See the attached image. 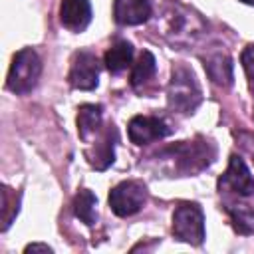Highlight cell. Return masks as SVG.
<instances>
[{
	"mask_svg": "<svg viewBox=\"0 0 254 254\" xmlns=\"http://www.w3.org/2000/svg\"><path fill=\"white\" fill-rule=\"evenodd\" d=\"M159 34L175 48H190L194 46L206 32V22L198 12L185 6L179 0H167L163 4L159 22Z\"/></svg>",
	"mask_w": 254,
	"mask_h": 254,
	"instance_id": "cell-1",
	"label": "cell"
},
{
	"mask_svg": "<svg viewBox=\"0 0 254 254\" xmlns=\"http://www.w3.org/2000/svg\"><path fill=\"white\" fill-rule=\"evenodd\" d=\"M157 159H163L167 163L175 165V171L181 173H198L204 167H208L214 159V147L204 141H181L177 145H171L157 153Z\"/></svg>",
	"mask_w": 254,
	"mask_h": 254,
	"instance_id": "cell-2",
	"label": "cell"
},
{
	"mask_svg": "<svg viewBox=\"0 0 254 254\" xmlns=\"http://www.w3.org/2000/svg\"><path fill=\"white\" fill-rule=\"evenodd\" d=\"M167 99H169V107L183 115L192 113L200 105V101H202L200 85H198L194 73L187 65L177 64L173 67L171 81L167 87Z\"/></svg>",
	"mask_w": 254,
	"mask_h": 254,
	"instance_id": "cell-3",
	"label": "cell"
},
{
	"mask_svg": "<svg viewBox=\"0 0 254 254\" xmlns=\"http://www.w3.org/2000/svg\"><path fill=\"white\" fill-rule=\"evenodd\" d=\"M40 73H42L40 56L36 54V50L24 48V50L16 52V56L12 58L8 79H6V87L10 91L18 93V95L30 93L38 85Z\"/></svg>",
	"mask_w": 254,
	"mask_h": 254,
	"instance_id": "cell-4",
	"label": "cell"
},
{
	"mask_svg": "<svg viewBox=\"0 0 254 254\" xmlns=\"http://www.w3.org/2000/svg\"><path fill=\"white\" fill-rule=\"evenodd\" d=\"M173 236L181 242L200 246L204 240V214L196 202H179L173 212Z\"/></svg>",
	"mask_w": 254,
	"mask_h": 254,
	"instance_id": "cell-5",
	"label": "cell"
},
{
	"mask_svg": "<svg viewBox=\"0 0 254 254\" xmlns=\"http://www.w3.org/2000/svg\"><path fill=\"white\" fill-rule=\"evenodd\" d=\"M145 202H147V189L139 181H123L115 185L109 192V206L121 218L139 212Z\"/></svg>",
	"mask_w": 254,
	"mask_h": 254,
	"instance_id": "cell-6",
	"label": "cell"
},
{
	"mask_svg": "<svg viewBox=\"0 0 254 254\" xmlns=\"http://www.w3.org/2000/svg\"><path fill=\"white\" fill-rule=\"evenodd\" d=\"M97 79H99L97 56L93 52H87V50L75 52L71 58L69 73H67L69 85L75 89H81V91H89L97 85Z\"/></svg>",
	"mask_w": 254,
	"mask_h": 254,
	"instance_id": "cell-7",
	"label": "cell"
},
{
	"mask_svg": "<svg viewBox=\"0 0 254 254\" xmlns=\"http://www.w3.org/2000/svg\"><path fill=\"white\" fill-rule=\"evenodd\" d=\"M220 190L228 189L230 192H236L238 196H252L254 194V177L250 173V169L246 167V163L242 161V157L232 155L228 161V167L224 171V175L218 181Z\"/></svg>",
	"mask_w": 254,
	"mask_h": 254,
	"instance_id": "cell-8",
	"label": "cell"
},
{
	"mask_svg": "<svg viewBox=\"0 0 254 254\" xmlns=\"http://www.w3.org/2000/svg\"><path fill=\"white\" fill-rule=\"evenodd\" d=\"M127 133H129L131 143L141 147V145H147V143H153V141H159V139L167 137L171 133V127L159 117L137 115L129 121Z\"/></svg>",
	"mask_w": 254,
	"mask_h": 254,
	"instance_id": "cell-9",
	"label": "cell"
},
{
	"mask_svg": "<svg viewBox=\"0 0 254 254\" xmlns=\"http://www.w3.org/2000/svg\"><path fill=\"white\" fill-rule=\"evenodd\" d=\"M60 22L69 32H83L91 22L89 0H62Z\"/></svg>",
	"mask_w": 254,
	"mask_h": 254,
	"instance_id": "cell-10",
	"label": "cell"
},
{
	"mask_svg": "<svg viewBox=\"0 0 254 254\" xmlns=\"http://www.w3.org/2000/svg\"><path fill=\"white\" fill-rule=\"evenodd\" d=\"M151 2L149 0H115L113 16L123 26H139L151 18Z\"/></svg>",
	"mask_w": 254,
	"mask_h": 254,
	"instance_id": "cell-11",
	"label": "cell"
},
{
	"mask_svg": "<svg viewBox=\"0 0 254 254\" xmlns=\"http://www.w3.org/2000/svg\"><path fill=\"white\" fill-rule=\"evenodd\" d=\"M204 69H206V75L212 79V83L220 85V87H228L232 85V79H234V73H232V60L228 54L224 52H214V54H208L204 58Z\"/></svg>",
	"mask_w": 254,
	"mask_h": 254,
	"instance_id": "cell-12",
	"label": "cell"
},
{
	"mask_svg": "<svg viewBox=\"0 0 254 254\" xmlns=\"http://www.w3.org/2000/svg\"><path fill=\"white\" fill-rule=\"evenodd\" d=\"M131 60H133V46L127 40H117L113 46L107 48L105 58H103L105 67L111 73H119V71L127 69V65L131 64Z\"/></svg>",
	"mask_w": 254,
	"mask_h": 254,
	"instance_id": "cell-13",
	"label": "cell"
},
{
	"mask_svg": "<svg viewBox=\"0 0 254 254\" xmlns=\"http://www.w3.org/2000/svg\"><path fill=\"white\" fill-rule=\"evenodd\" d=\"M99 125H101V105H95V103L81 105L79 113H77V133H79V139L87 141L89 135H93Z\"/></svg>",
	"mask_w": 254,
	"mask_h": 254,
	"instance_id": "cell-14",
	"label": "cell"
},
{
	"mask_svg": "<svg viewBox=\"0 0 254 254\" xmlns=\"http://www.w3.org/2000/svg\"><path fill=\"white\" fill-rule=\"evenodd\" d=\"M157 71V60L155 56L149 52V50H143L139 60L133 64V69H131V87L139 89L141 85L149 83L151 77L155 75Z\"/></svg>",
	"mask_w": 254,
	"mask_h": 254,
	"instance_id": "cell-15",
	"label": "cell"
},
{
	"mask_svg": "<svg viewBox=\"0 0 254 254\" xmlns=\"http://www.w3.org/2000/svg\"><path fill=\"white\" fill-rule=\"evenodd\" d=\"M115 141H117V131H115L113 125H109V129L105 131L103 141L97 145L95 153L87 155V157H89V163H91L95 169L103 171V169H107V167L113 163V147H115Z\"/></svg>",
	"mask_w": 254,
	"mask_h": 254,
	"instance_id": "cell-16",
	"label": "cell"
},
{
	"mask_svg": "<svg viewBox=\"0 0 254 254\" xmlns=\"http://www.w3.org/2000/svg\"><path fill=\"white\" fill-rule=\"evenodd\" d=\"M226 210H228L234 232L244 234V236L254 234V208H250L248 204H242V202H232V204H228Z\"/></svg>",
	"mask_w": 254,
	"mask_h": 254,
	"instance_id": "cell-17",
	"label": "cell"
},
{
	"mask_svg": "<svg viewBox=\"0 0 254 254\" xmlns=\"http://www.w3.org/2000/svg\"><path fill=\"white\" fill-rule=\"evenodd\" d=\"M95 204H97L95 194H93L91 190H87V189H81V190L75 194V198H73V212H75V216H77L81 222H85V224L91 226V224H95V220H97Z\"/></svg>",
	"mask_w": 254,
	"mask_h": 254,
	"instance_id": "cell-18",
	"label": "cell"
},
{
	"mask_svg": "<svg viewBox=\"0 0 254 254\" xmlns=\"http://www.w3.org/2000/svg\"><path fill=\"white\" fill-rule=\"evenodd\" d=\"M240 64H242V67H244V71H246L250 83L254 85V44H248V46L242 50V54H240Z\"/></svg>",
	"mask_w": 254,
	"mask_h": 254,
	"instance_id": "cell-19",
	"label": "cell"
},
{
	"mask_svg": "<svg viewBox=\"0 0 254 254\" xmlns=\"http://www.w3.org/2000/svg\"><path fill=\"white\" fill-rule=\"evenodd\" d=\"M36 250H42V252H52V248L48 244H28L26 246V252H36Z\"/></svg>",
	"mask_w": 254,
	"mask_h": 254,
	"instance_id": "cell-20",
	"label": "cell"
},
{
	"mask_svg": "<svg viewBox=\"0 0 254 254\" xmlns=\"http://www.w3.org/2000/svg\"><path fill=\"white\" fill-rule=\"evenodd\" d=\"M240 2H244V4H250V6H254V0H240Z\"/></svg>",
	"mask_w": 254,
	"mask_h": 254,
	"instance_id": "cell-21",
	"label": "cell"
}]
</instances>
